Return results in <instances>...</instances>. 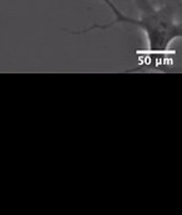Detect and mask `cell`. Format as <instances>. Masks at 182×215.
Here are the masks:
<instances>
[{
    "mask_svg": "<svg viewBox=\"0 0 182 215\" xmlns=\"http://www.w3.org/2000/svg\"><path fill=\"white\" fill-rule=\"evenodd\" d=\"M106 4L114 14V20L107 24H93L81 31H71V35H84L90 31H104L116 25H134L145 35L146 49L142 51L139 65L129 70L134 72L140 67H156L170 65L171 55L175 51L171 45L175 40L182 38V26L177 19V8L170 3L161 5L155 4L152 0H132L139 10V16L132 18L121 11L112 0H99Z\"/></svg>",
    "mask_w": 182,
    "mask_h": 215,
    "instance_id": "cell-1",
    "label": "cell"
}]
</instances>
